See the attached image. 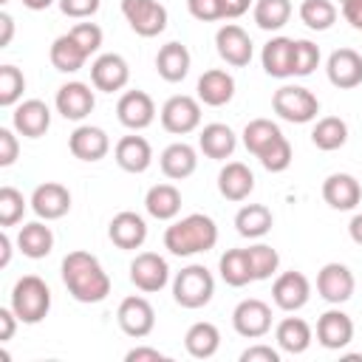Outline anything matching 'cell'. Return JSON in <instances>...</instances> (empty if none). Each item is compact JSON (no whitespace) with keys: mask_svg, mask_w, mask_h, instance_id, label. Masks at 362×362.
<instances>
[{"mask_svg":"<svg viewBox=\"0 0 362 362\" xmlns=\"http://www.w3.org/2000/svg\"><path fill=\"white\" fill-rule=\"evenodd\" d=\"M272 223H274V215H272V209L266 204H243L238 209V215H235L238 235H243L249 240H257V238L269 235Z\"/></svg>","mask_w":362,"mask_h":362,"instance_id":"obj_35","label":"cell"},{"mask_svg":"<svg viewBox=\"0 0 362 362\" xmlns=\"http://www.w3.org/2000/svg\"><path fill=\"white\" fill-rule=\"evenodd\" d=\"M11 127L25 139H40L51 127V107L42 99H25L14 105Z\"/></svg>","mask_w":362,"mask_h":362,"instance_id":"obj_17","label":"cell"},{"mask_svg":"<svg viewBox=\"0 0 362 362\" xmlns=\"http://www.w3.org/2000/svg\"><path fill=\"white\" fill-rule=\"evenodd\" d=\"M184 348H187V354L192 359H209V356H215L218 348H221V331H218V325L215 322H206V320L192 322L187 328V334H184Z\"/></svg>","mask_w":362,"mask_h":362,"instance_id":"obj_31","label":"cell"},{"mask_svg":"<svg viewBox=\"0 0 362 362\" xmlns=\"http://www.w3.org/2000/svg\"><path fill=\"white\" fill-rule=\"evenodd\" d=\"M322 201L331 209L339 212H351L356 209V204L362 201V184L351 175V173H331L322 181Z\"/></svg>","mask_w":362,"mask_h":362,"instance_id":"obj_21","label":"cell"},{"mask_svg":"<svg viewBox=\"0 0 362 362\" xmlns=\"http://www.w3.org/2000/svg\"><path fill=\"white\" fill-rule=\"evenodd\" d=\"M20 317L14 314V308H0V342H8L14 337V328H17Z\"/></svg>","mask_w":362,"mask_h":362,"instance_id":"obj_54","label":"cell"},{"mask_svg":"<svg viewBox=\"0 0 362 362\" xmlns=\"http://www.w3.org/2000/svg\"><path fill=\"white\" fill-rule=\"evenodd\" d=\"M48 59L51 65L59 71V74H76L85 62H88V54L79 48V42L71 37V34H62L51 42V51H48Z\"/></svg>","mask_w":362,"mask_h":362,"instance_id":"obj_36","label":"cell"},{"mask_svg":"<svg viewBox=\"0 0 362 362\" xmlns=\"http://www.w3.org/2000/svg\"><path fill=\"white\" fill-rule=\"evenodd\" d=\"M320 65V48L311 40H294L291 51V76H308Z\"/></svg>","mask_w":362,"mask_h":362,"instance_id":"obj_46","label":"cell"},{"mask_svg":"<svg viewBox=\"0 0 362 362\" xmlns=\"http://www.w3.org/2000/svg\"><path fill=\"white\" fill-rule=\"evenodd\" d=\"M198 147L206 158H215V161H223L235 153L238 147V136L229 124L223 122H212V124H204L201 127V136H198Z\"/></svg>","mask_w":362,"mask_h":362,"instance_id":"obj_28","label":"cell"},{"mask_svg":"<svg viewBox=\"0 0 362 362\" xmlns=\"http://www.w3.org/2000/svg\"><path fill=\"white\" fill-rule=\"evenodd\" d=\"M257 158H260L263 170H269V173H283V170H288V164H291V144H288V139L280 133L274 141H269V144L257 153Z\"/></svg>","mask_w":362,"mask_h":362,"instance_id":"obj_44","label":"cell"},{"mask_svg":"<svg viewBox=\"0 0 362 362\" xmlns=\"http://www.w3.org/2000/svg\"><path fill=\"white\" fill-rule=\"evenodd\" d=\"M158 164H161V173L170 178V181H184L195 173L198 167V153L192 144L187 141H173L161 150L158 156Z\"/></svg>","mask_w":362,"mask_h":362,"instance_id":"obj_26","label":"cell"},{"mask_svg":"<svg viewBox=\"0 0 362 362\" xmlns=\"http://www.w3.org/2000/svg\"><path fill=\"white\" fill-rule=\"evenodd\" d=\"M348 235H351V240H354L356 246H362V212H356V215L351 218V223H348Z\"/></svg>","mask_w":362,"mask_h":362,"instance_id":"obj_57","label":"cell"},{"mask_svg":"<svg viewBox=\"0 0 362 362\" xmlns=\"http://www.w3.org/2000/svg\"><path fill=\"white\" fill-rule=\"evenodd\" d=\"M130 283L139 291H144V294L161 291L170 283V266H167V260L158 252H139L133 257V263H130Z\"/></svg>","mask_w":362,"mask_h":362,"instance_id":"obj_10","label":"cell"},{"mask_svg":"<svg viewBox=\"0 0 362 362\" xmlns=\"http://www.w3.org/2000/svg\"><path fill=\"white\" fill-rule=\"evenodd\" d=\"M25 204H31V201H25L20 189H14V187H0V226H14V223H20L23 215H25Z\"/></svg>","mask_w":362,"mask_h":362,"instance_id":"obj_45","label":"cell"},{"mask_svg":"<svg viewBox=\"0 0 362 362\" xmlns=\"http://www.w3.org/2000/svg\"><path fill=\"white\" fill-rule=\"evenodd\" d=\"M218 272H221V280L226 286H232V288H240V286L255 280L246 249H226L221 255V260H218Z\"/></svg>","mask_w":362,"mask_h":362,"instance_id":"obj_37","label":"cell"},{"mask_svg":"<svg viewBox=\"0 0 362 362\" xmlns=\"http://www.w3.org/2000/svg\"><path fill=\"white\" fill-rule=\"evenodd\" d=\"M255 189V173L243 161H226L218 173V192L226 201H246Z\"/></svg>","mask_w":362,"mask_h":362,"instance_id":"obj_27","label":"cell"},{"mask_svg":"<svg viewBox=\"0 0 362 362\" xmlns=\"http://www.w3.org/2000/svg\"><path fill=\"white\" fill-rule=\"evenodd\" d=\"M354 339V320L339 311V308H328L325 314H320L317 320V342L328 351H339Z\"/></svg>","mask_w":362,"mask_h":362,"instance_id":"obj_22","label":"cell"},{"mask_svg":"<svg viewBox=\"0 0 362 362\" xmlns=\"http://www.w3.org/2000/svg\"><path fill=\"white\" fill-rule=\"evenodd\" d=\"M62 283L76 303H88V305L102 303L110 294V277L102 269L99 257L82 249L68 252L62 257Z\"/></svg>","mask_w":362,"mask_h":362,"instance_id":"obj_1","label":"cell"},{"mask_svg":"<svg viewBox=\"0 0 362 362\" xmlns=\"http://www.w3.org/2000/svg\"><path fill=\"white\" fill-rule=\"evenodd\" d=\"M25 76L17 65H0V107H14L23 99Z\"/></svg>","mask_w":362,"mask_h":362,"instance_id":"obj_43","label":"cell"},{"mask_svg":"<svg viewBox=\"0 0 362 362\" xmlns=\"http://www.w3.org/2000/svg\"><path fill=\"white\" fill-rule=\"evenodd\" d=\"M57 0H23V6L25 8H31V11H45L48 6H54Z\"/></svg>","mask_w":362,"mask_h":362,"instance_id":"obj_59","label":"cell"},{"mask_svg":"<svg viewBox=\"0 0 362 362\" xmlns=\"http://www.w3.org/2000/svg\"><path fill=\"white\" fill-rule=\"evenodd\" d=\"M161 127L173 136H187L192 130L201 127V102L187 96V93H175L161 105Z\"/></svg>","mask_w":362,"mask_h":362,"instance_id":"obj_6","label":"cell"},{"mask_svg":"<svg viewBox=\"0 0 362 362\" xmlns=\"http://www.w3.org/2000/svg\"><path fill=\"white\" fill-rule=\"evenodd\" d=\"M0 3H3V6H6V3H8V0H0Z\"/></svg>","mask_w":362,"mask_h":362,"instance_id":"obj_60","label":"cell"},{"mask_svg":"<svg viewBox=\"0 0 362 362\" xmlns=\"http://www.w3.org/2000/svg\"><path fill=\"white\" fill-rule=\"evenodd\" d=\"M68 147H71V153H74L79 161H99V158L107 156L110 139H107V133H105L102 127H96V124H79V127L71 133Z\"/></svg>","mask_w":362,"mask_h":362,"instance_id":"obj_25","label":"cell"},{"mask_svg":"<svg viewBox=\"0 0 362 362\" xmlns=\"http://www.w3.org/2000/svg\"><path fill=\"white\" fill-rule=\"evenodd\" d=\"M252 17L263 31H280L291 17V0H255Z\"/></svg>","mask_w":362,"mask_h":362,"instance_id":"obj_39","label":"cell"},{"mask_svg":"<svg viewBox=\"0 0 362 362\" xmlns=\"http://www.w3.org/2000/svg\"><path fill=\"white\" fill-rule=\"evenodd\" d=\"M189 65H192V57L181 42H167L156 54V71L164 82H181L189 74Z\"/></svg>","mask_w":362,"mask_h":362,"instance_id":"obj_30","label":"cell"},{"mask_svg":"<svg viewBox=\"0 0 362 362\" xmlns=\"http://www.w3.org/2000/svg\"><path fill=\"white\" fill-rule=\"evenodd\" d=\"M187 11L201 20V23H212V20H223L221 17V0H187Z\"/></svg>","mask_w":362,"mask_h":362,"instance_id":"obj_50","label":"cell"},{"mask_svg":"<svg viewBox=\"0 0 362 362\" xmlns=\"http://www.w3.org/2000/svg\"><path fill=\"white\" fill-rule=\"evenodd\" d=\"M215 48H218V57H221L226 65H232V68L249 65V62H252V51H255L249 34H246L240 25H235V23H226V25L218 28V34H215Z\"/></svg>","mask_w":362,"mask_h":362,"instance_id":"obj_13","label":"cell"},{"mask_svg":"<svg viewBox=\"0 0 362 362\" xmlns=\"http://www.w3.org/2000/svg\"><path fill=\"white\" fill-rule=\"evenodd\" d=\"M249 255V266H252V274L255 280H269L272 274H277L280 269V255L277 249H272L269 243H255L246 249Z\"/></svg>","mask_w":362,"mask_h":362,"instance_id":"obj_42","label":"cell"},{"mask_svg":"<svg viewBox=\"0 0 362 362\" xmlns=\"http://www.w3.org/2000/svg\"><path fill=\"white\" fill-rule=\"evenodd\" d=\"M337 6L331 0H303L300 3V20L311 31H328L337 23Z\"/></svg>","mask_w":362,"mask_h":362,"instance_id":"obj_40","label":"cell"},{"mask_svg":"<svg viewBox=\"0 0 362 362\" xmlns=\"http://www.w3.org/2000/svg\"><path fill=\"white\" fill-rule=\"evenodd\" d=\"M215 294V277L206 266L189 263L173 280V300L181 308H204Z\"/></svg>","mask_w":362,"mask_h":362,"instance_id":"obj_4","label":"cell"},{"mask_svg":"<svg viewBox=\"0 0 362 362\" xmlns=\"http://www.w3.org/2000/svg\"><path fill=\"white\" fill-rule=\"evenodd\" d=\"M195 90H198V102H204L209 107H223L235 96V79L223 68H209L201 74Z\"/></svg>","mask_w":362,"mask_h":362,"instance_id":"obj_24","label":"cell"},{"mask_svg":"<svg viewBox=\"0 0 362 362\" xmlns=\"http://www.w3.org/2000/svg\"><path fill=\"white\" fill-rule=\"evenodd\" d=\"M274 339H277V348L283 354H303V351H308L314 334H311V325L303 317H286V320L277 322Z\"/></svg>","mask_w":362,"mask_h":362,"instance_id":"obj_32","label":"cell"},{"mask_svg":"<svg viewBox=\"0 0 362 362\" xmlns=\"http://www.w3.org/2000/svg\"><path fill=\"white\" fill-rule=\"evenodd\" d=\"M14 133L17 130L11 127H0V167H11L20 156V141Z\"/></svg>","mask_w":362,"mask_h":362,"instance_id":"obj_49","label":"cell"},{"mask_svg":"<svg viewBox=\"0 0 362 362\" xmlns=\"http://www.w3.org/2000/svg\"><path fill=\"white\" fill-rule=\"evenodd\" d=\"M11 260V238L6 232H0V269H6Z\"/></svg>","mask_w":362,"mask_h":362,"instance_id":"obj_58","label":"cell"},{"mask_svg":"<svg viewBox=\"0 0 362 362\" xmlns=\"http://www.w3.org/2000/svg\"><path fill=\"white\" fill-rule=\"evenodd\" d=\"M311 297V283L303 272H283L274 277V286H272V300L277 308L283 311H300Z\"/></svg>","mask_w":362,"mask_h":362,"instance_id":"obj_15","label":"cell"},{"mask_svg":"<svg viewBox=\"0 0 362 362\" xmlns=\"http://www.w3.org/2000/svg\"><path fill=\"white\" fill-rule=\"evenodd\" d=\"M215 243H218V226L204 212L184 215L164 229V249L175 257H192L198 252H209Z\"/></svg>","mask_w":362,"mask_h":362,"instance_id":"obj_2","label":"cell"},{"mask_svg":"<svg viewBox=\"0 0 362 362\" xmlns=\"http://www.w3.org/2000/svg\"><path fill=\"white\" fill-rule=\"evenodd\" d=\"M59 3V11L65 17H74V20H88L99 11V0H57Z\"/></svg>","mask_w":362,"mask_h":362,"instance_id":"obj_48","label":"cell"},{"mask_svg":"<svg viewBox=\"0 0 362 362\" xmlns=\"http://www.w3.org/2000/svg\"><path fill=\"white\" fill-rule=\"evenodd\" d=\"M328 82L339 90H351L362 85V54L354 48H337L325 62Z\"/></svg>","mask_w":362,"mask_h":362,"instance_id":"obj_18","label":"cell"},{"mask_svg":"<svg viewBox=\"0 0 362 362\" xmlns=\"http://www.w3.org/2000/svg\"><path fill=\"white\" fill-rule=\"evenodd\" d=\"M14 37V17L8 11H0V48H6Z\"/></svg>","mask_w":362,"mask_h":362,"instance_id":"obj_56","label":"cell"},{"mask_svg":"<svg viewBox=\"0 0 362 362\" xmlns=\"http://www.w3.org/2000/svg\"><path fill=\"white\" fill-rule=\"evenodd\" d=\"M291 51H294V40L288 37H272L263 51H260V62L263 71L274 79H286L291 76Z\"/></svg>","mask_w":362,"mask_h":362,"instance_id":"obj_34","label":"cell"},{"mask_svg":"<svg viewBox=\"0 0 362 362\" xmlns=\"http://www.w3.org/2000/svg\"><path fill=\"white\" fill-rule=\"evenodd\" d=\"M311 141L317 150H325V153L339 150L348 141V124L339 116H322L311 130Z\"/></svg>","mask_w":362,"mask_h":362,"instance_id":"obj_38","label":"cell"},{"mask_svg":"<svg viewBox=\"0 0 362 362\" xmlns=\"http://www.w3.org/2000/svg\"><path fill=\"white\" fill-rule=\"evenodd\" d=\"M272 107H274V113H277L283 122L305 124V122L317 119V113H320V99H317L308 88H303V85H283V88L274 90Z\"/></svg>","mask_w":362,"mask_h":362,"instance_id":"obj_5","label":"cell"},{"mask_svg":"<svg viewBox=\"0 0 362 362\" xmlns=\"http://www.w3.org/2000/svg\"><path fill=\"white\" fill-rule=\"evenodd\" d=\"M90 82L102 93H116L130 82V65L122 54H99L90 65Z\"/></svg>","mask_w":362,"mask_h":362,"instance_id":"obj_12","label":"cell"},{"mask_svg":"<svg viewBox=\"0 0 362 362\" xmlns=\"http://www.w3.org/2000/svg\"><path fill=\"white\" fill-rule=\"evenodd\" d=\"M240 362H280V351L272 348V345H249L243 354H240Z\"/></svg>","mask_w":362,"mask_h":362,"instance_id":"obj_51","label":"cell"},{"mask_svg":"<svg viewBox=\"0 0 362 362\" xmlns=\"http://www.w3.org/2000/svg\"><path fill=\"white\" fill-rule=\"evenodd\" d=\"M107 238L113 240V246L119 249H141L144 240H147V221L139 215V212H130V209H122L110 218L107 223Z\"/></svg>","mask_w":362,"mask_h":362,"instance_id":"obj_20","label":"cell"},{"mask_svg":"<svg viewBox=\"0 0 362 362\" xmlns=\"http://www.w3.org/2000/svg\"><path fill=\"white\" fill-rule=\"evenodd\" d=\"M54 105H57V113L62 119L82 122L85 116H90L96 99H93L90 85H85V82H65V85H59V90L54 96Z\"/></svg>","mask_w":362,"mask_h":362,"instance_id":"obj_16","label":"cell"},{"mask_svg":"<svg viewBox=\"0 0 362 362\" xmlns=\"http://www.w3.org/2000/svg\"><path fill=\"white\" fill-rule=\"evenodd\" d=\"M31 209L42 221H59V218H65L68 209H71V192H68V187H62L57 181H45V184L34 187V192H31Z\"/></svg>","mask_w":362,"mask_h":362,"instance_id":"obj_19","label":"cell"},{"mask_svg":"<svg viewBox=\"0 0 362 362\" xmlns=\"http://www.w3.org/2000/svg\"><path fill=\"white\" fill-rule=\"evenodd\" d=\"M113 158L124 173L139 175L153 164V147H150V141L144 136H136V133L133 136H122L116 141V147H113Z\"/></svg>","mask_w":362,"mask_h":362,"instance_id":"obj_23","label":"cell"},{"mask_svg":"<svg viewBox=\"0 0 362 362\" xmlns=\"http://www.w3.org/2000/svg\"><path fill=\"white\" fill-rule=\"evenodd\" d=\"M8 305L14 308V314L20 317V322L37 325V322H42V320L48 317V311H51V288H48V283H45L42 277H37V274H23V277L14 283V288H11V303H8Z\"/></svg>","mask_w":362,"mask_h":362,"instance_id":"obj_3","label":"cell"},{"mask_svg":"<svg viewBox=\"0 0 362 362\" xmlns=\"http://www.w3.org/2000/svg\"><path fill=\"white\" fill-rule=\"evenodd\" d=\"M280 136V127L272 122V119H252L246 127H243V147L257 156L269 141H274Z\"/></svg>","mask_w":362,"mask_h":362,"instance_id":"obj_41","label":"cell"},{"mask_svg":"<svg viewBox=\"0 0 362 362\" xmlns=\"http://www.w3.org/2000/svg\"><path fill=\"white\" fill-rule=\"evenodd\" d=\"M354 274L345 263H325L320 272H317V294L331 303V305H342L354 297Z\"/></svg>","mask_w":362,"mask_h":362,"instance_id":"obj_11","label":"cell"},{"mask_svg":"<svg viewBox=\"0 0 362 362\" xmlns=\"http://www.w3.org/2000/svg\"><path fill=\"white\" fill-rule=\"evenodd\" d=\"M339 11H342L345 23H351V28L362 31V0H342Z\"/></svg>","mask_w":362,"mask_h":362,"instance_id":"obj_53","label":"cell"},{"mask_svg":"<svg viewBox=\"0 0 362 362\" xmlns=\"http://www.w3.org/2000/svg\"><path fill=\"white\" fill-rule=\"evenodd\" d=\"M48 223V221H45ZM42 218L40 221H31V223H23L20 232H17V249L31 257V260H42L51 255L54 249V232L51 226H45Z\"/></svg>","mask_w":362,"mask_h":362,"instance_id":"obj_29","label":"cell"},{"mask_svg":"<svg viewBox=\"0 0 362 362\" xmlns=\"http://www.w3.org/2000/svg\"><path fill=\"white\" fill-rule=\"evenodd\" d=\"M127 362H167V354H161L158 348H147V345H139V348H130L124 354Z\"/></svg>","mask_w":362,"mask_h":362,"instance_id":"obj_52","label":"cell"},{"mask_svg":"<svg viewBox=\"0 0 362 362\" xmlns=\"http://www.w3.org/2000/svg\"><path fill=\"white\" fill-rule=\"evenodd\" d=\"M252 0H221V17L223 20H238L249 11Z\"/></svg>","mask_w":362,"mask_h":362,"instance_id":"obj_55","label":"cell"},{"mask_svg":"<svg viewBox=\"0 0 362 362\" xmlns=\"http://www.w3.org/2000/svg\"><path fill=\"white\" fill-rule=\"evenodd\" d=\"M68 34L79 42V48H82L88 57H90V54H96V51L102 48V28H99L96 23H76Z\"/></svg>","mask_w":362,"mask_h":362,"instance_id":"obj_47","label":"cell"},{"mask_svg":"<svg viewBox=\"0 0 362 362\" xmlns=\"http://www.w3.org/2000/svg\"><path fill=\"white\" fill-rule=\"evenodd\" d=\"M116 119L127 127V130H144L153 124L156 119V105L150 99V93L144 90H124L116 102Z\"/></svg>","mask_w":362,"mask_h":362,"instance_id":"obj_14","label":"cell"},{"mask_svg":"<svg viewBox=\"0 0 362 362\" xmlns=\"http://www.w3.org/2000/svg\"><path fill=\"white\" fill-rule=\"evenodd\" d=\"M116 320H119V328L127 337H133V339H144L156 328V311H153L150 300L147 297H139V294H130V297H124L119 303Z\"/></svg>","mask_w":362,"mask_h":362,"instance_id":"obj_8","label":"cell"},{"mask_svg":"<svg viewBox=\"0 0 362 362\" xmlns=\"http://www.w3.org/2000/svg\"><path fill=\"white\" fill-rule=\"evenodd\" d=\"M232 328L243 337V339H260L272 331V305L257 300V297H249V300H240L232 311Z\"/></svg>","mask_w":362,"mask_h":362,"instance_id":"obj_9","label":"cell"},{"mask_svg":"<svg viewBox=\"0 0 362 362\" xmlns=\"http://www.w3.org/2000/svg\"><path fill=\"white\" fill-rule=\"evenodd\" d=\"M122 14L139 37H158L167 28V8L158 0H122Z\"/></svg>","mask_w":362,"mask_h":362,"instance_id":"obj_7","label":"cell"},{"mask_svg":"<svg viewBox=\"0 0 362 362\" xmlns=\"http://www.w3.org/2000/svg\"><path fill=\"white\" fill-rule=\"evenodd\" d=\"M144 209L156 221H173L181 212V192L173 184H156L144 195Z\"/></svg>","mask_w":362,"mask_h":362,"instance_id":"obj_33","label":"cell"}]
</instances>
